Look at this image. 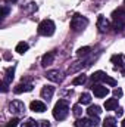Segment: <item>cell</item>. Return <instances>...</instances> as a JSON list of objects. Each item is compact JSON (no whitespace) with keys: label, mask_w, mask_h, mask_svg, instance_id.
Wrapping results in <instances>:
<instances>
[{"label":"cell","mask_w":125,"mask_h":127,"mask_svg":"<svg viewBox=\"0 0 125 127\" xmlns=\"http://www.w3.org/2000/svg\"><path fill=\"white\" fill-rule=\"evenodd\" d=\"M68 112H69V106L66 100H59L53 108V117L59 121H62L68 117Z\"/></svg>","instance_id":"obj_1"},{"label":"cell","mask_w":125,"mask_h":127,"mask_svg":"<svg viewBox=\"0 0 125 127\" xmlns=\"http://www.w3.org/2000/svg\"><path fill=\"white\" fill-rule=\"evenodd\" d=\"M55 22L53 21H50V19H44V21H41L40 24H38V34L40 35H44V37H50V35H53V32H55Z\"/></svg>","instance_id":"obj_2"},{"label":"cell","mask_w":125,"mask_h":127,"mask_svg":"<svg viewBox=\"0 0 125 127\" xmlns=\"http://www.w3.org/2000/svg\"><path fill=\"white\" fill-rule=\"evenodd\" d=\"M87 25H88V19L81 16V15H75L72 18V21H71V28H72V31H75V32L83 31Z\"/></svg>","instance_id":"obj_3"},{"label":"cell","mask_w":125,"mask_h":127,"mask_svg":"<svg viewBox=\"0 0 125 127\" xmlns=\"http://www.w3.org/2000/svg\"><path fill=\"white\" fill-rule=\"evenodd\" d=\"M9 109H10V112H13V114H24L25 112V105H24V102H21V100H12L10 102V105H9Z\"/></svg>","instance_id":"obj_4"},{"label":"cell","mask_w":125,"mask_h":127,"mask_svg":"<svg viewBox=\"0 0 125 127\" xmlns=\"http://www.w3.org/2000/svg\"><path fill=\"white\" fill-rule=\"evenodd\" d=\"M112 62L115 64L116 69H121L125 74V56L124 55H113L112 56Z\"/></svg>","instance_id":"obj_5"},{"label":"cell","mask_w":125,"mask_h":127,"mask_svg":"<svg viewBox=\"0 0 125 127\" xmlns=\"http://www.w3.org/2000/svg\"><path fill=\"white\" fill-rule=\"evenodd\" d=\"M100 106H97V105H90L88 106V109H87V114H88V117L96 121V124H99V115H100Z\"/></svg>","instance_id":"obj_6"},{"label":"cell","mask_w":125,"mask_h":127,"mask_svg":"<svg viewBox=\"0 0 125 127\" xmlns=\"http://www.w3.org/2000/svg\"><path fill=\"white\" fill-rule=\"evenodd\" d=\"M91 89H93L94 96H97V97H104L106 95H109V89H107V87H104V86H100V84H94Z\"/></svg>","instance_id":"obj_7"},{"label":"cell","mask_w":125,"mask_h":127,"mask_svg":"<svg viewBox=\"0 0 125 127\" xmlns=\"http://www.w3.org/2000/svg\"><path fill=\"white\" fill-rule=\"evenodd\" d=\"M75 127H93V126H97L96 121L91 120V118H78L75 123H74Z\"/></svg>","instance_id":"obj_8"},{"label":"cell","mask_w":125,"mask_h":127,"mask_svg":"<svg viewBox=\"0 0 125 127\" xmlns=\"http://www.w3.org/2000/svg\"><path fill=\"white\" fill-rule=\"evenodd\" d=\"M46 77H47L50 81H53V83H61V81H62L61 72H59L58 69H50V71H47V72H46Z\"/></svg>","instance_id":"obj_9"},{"label":"cell","mask_w":125,"mask_h":127,"mask_svg":"<svg viewBox=\"0 0 125 127\" xmlns=\"http://www.w3.org/2000/svg\"><path fill=\"white\" fill-rule=\"evenodd\" d=\"M30 108H31V111H34V112H44L46 111V103L41 102V100H32Z\"/></svg>","instance_id":"obj_10"},{"label":"cell","mask_w":125,"mask_h":127,"mask_svg":"<svg viewBox=\"0 0 125 127\" xmlns=\"http://www.w3.org/2000/svg\"><path fill=\"white\" fill-rule=\"evenodd\" d=\"M97 28H99V31L100 32H106L107 31V28H109V22H107V19L104 18V16H99V19H97Z\"/></svg>","instance_id":"obj_11"},{"label":"cell","mask_w":125,"mask_h":127,"mask_svg":"<svg viewBox=\"0 0 125 127\" xmlns=\"http://www.w3.org/2000/svg\"><path fill=\"white\" fill-rule=\"evenodd\" d=\"M55 93V87L53 86H44L43 89H41V97L43 99H52V96Z\"/></svg>","instance_id":"obj_12"},{"label":"cell","mask_w":125,"mask_h":127,"mask_svg":"<svg viewBox=\"0 0 125 127\" xmlns=\"http://www.w3.org/2000/svg\"><path fill=\"white\" fill-rule=\"evenodd\" d=\"M53 59H55V52H47V53H44L43 58H41V65H43V66H47V65L53 64Z\"/></svg>","instance_id":"obj_13"},{"label":"cell","mask_w":125,"mask_h":127,"mask_svg":"<svg viewBox=\"0 0 125 127\" xmlns=\"http://www.w3.org/2000/svg\"><path fill=\"white\" fill-rule=\"evenodd\" d=\"M31 90H32V84H28V83H21L13 89L15 93H24V92H31Z\"/></svg>","instance_id":"obj_14"},{"label":"cell","mask_w":125,"mask_h":127,"mask_svg":"<svg viewBox=\"0 0 125 127\" xmlns=\"http://www.w3.org/2000/svg\"><path fill=\"white\" fill-rule=\"evenodd\" d=\"M104 108H106V111H112V109H116V108H118V99H116V97L107 99V100L104 102Z\"/></svg>","instance_id":"obj_15"},{"label":"cell","mask_w":125,"mask_h":127,"mask_svg":"<svg viewBox=\"0 0 125 127\" xmlns=\"http://www.w3.org/2000/svg\"><path fill=\"white\" fill-rule=\"evenodd\" d=\"M13 74H15V66H10V68H7V69H6V72H4V78H3V81L9 84V83L13 80V77H15Z\"/></svg>","instance_id":"obj_16"},{"label":"cell","mask_w":125,"mask_h":127,"mask_svg":"<svg viewBox=\"0 0 125 127\" xmlns=\"http://www.w3.org/2000/svg\"><path fill=\"white\" fill-rule=\"evenodd\" d=\"M106 74L103 72V71H96L93 75H91V81L93 83H99V81H103V77H104Z\"/></svg>","instance_id":"obj_17"},{"label":"cell","mask_w":125,"mask_h":127,"mask_svg":"<svg viewBox=\"0 0 125 127\" xmlns=\"http://www.w3.org/2000/svg\"><path fill=\"white\" fill-rule=\"evenodd\" d=\"M27 50H28V43L21 41V43H18V44H16V52H18V53H21V55H22V53H25Z\"/></svg>","instance_id":"obj_18"},{"label":"cell","mask_w":125,"mask_h":127,"mask_svg":"<svg viewBox=\"0 0 125 127\" xmlns=\"http://www.w3.org/2000/svg\"><path fill=\"white\" fill-rule=\"evenodd\" d=\"M103 127H116V120L113 117H107L103 120Z\"/></svg>","instance_id":"obj_19"},{"label":"cell","mask_w":125,"mask_h":127,"mask_svg":"<svg viewBox=\"0 0 125 127\" xmlns=\"http://www.w3.org/2000/svg\"><path fill=\"white\" fill-rule=\"evenodd\" d=\"M85 80H87V77H85L84 74H81V75H78V77H75V78L72 80V84H74V86H80V84H84Z\"/></svg>","instance_id":"obj_20"},{"label":"cell","mask_w":125,"mask_h":127,"mask_svg":"<svg viewBox=\"0 0 125 127\" xmlns=\"http://www.w3.org/2000/svg\"><path fill=\"white\" fill-rule=\"evenodd\" d=\"M90 102H91L90 93H83V95L80 96V103H81V105H88Z\"/></svg>","instance_id":"obj_21"},{"label":"cell","mask_w":125,"mask_h":127,"mask_svg":"<svg viewBox=\"0 0 125 127\" xmlns=\"http://www.w3.org/2000/svg\"><path fill=\"white\" fill-rule=\"evenodd\" d=\"M90 47L88 46H85V47H81V49H78V52H77V55L80 56V58H84V56H87V55H90Z\"/></svg>","instance_id":"obj_22"},{"label":"cell","mask_w":125,"mask_h":127,"mask_svg":"<svg viewBox=\"0 0 125 127\" xmlns=\"http://www.w3.org/2000/svg\"><path fill=\"white\" fill-rule=\"evenodd\" d=\"M21 127H38V123L34 121L32 118H28L27 121H24V123L21 124Z\"/></svg>","instance_id":"obj_23"},{"label":"cell","mask_w":125,"mask_h":127,"mask_svg":"<svg viewBox=\"0 0 125 127\" xmlns=\"http://www.w3.org/2000/svg\"><path fill=\"white\" fill-rule=\"evenodd\" d=\"M103 83H106V84H109V86H116V80H113V78L109 77L107 74L103 77Z\"/></svg>","instance_id":"obj_24"},{"label":"cell","mask_w":125,"mask_h":127,"mask_svg":"<svg viewBox=\"0 0 125 127\" xmlns=\"http://www.w3.org/2000/svg\"><path fill=\"white\" fill-rule=\"evenodd\" d=\"M83 65H84V64H75V65H74V66H69V69H68V74H72V72H75V71H78V69H81V68H83Z\"/></svg>","instance_id":"obj_25"},{"label":"cell","mask_w":125,"mask_h":127,"mask_svg":"<svg viewBox=\"0 0 125 127\" xmlns=\"http://www.w3.org/2000/svg\"><path fill=\"white\" fill-rule=\"evenodd\" d=\"M72 112L77 115V117H80L81 114H83V109H81V105H75L74 108H72Z\"/></svg>","instance_id":"obj_26"},{"label":"cell","mask_w":125,"mask_h":127,"mask_svg":"<svg viewBox=\"0 0 125 127\" xmlns=\"http://www.w3.org/2000/svg\"><path fill=\"white\" fill-rule=\"evenodd\" d=\"M18 123H19V118H18V117H15V118H12V120L6 124V127H16V126H18Z\"/></svg>","instance_id":"obj_27"},{"label":"cell","mask_w":125,"mask_h":127,"mask_svg":"<svg viewBox=\"0 0 125 127\" xmlns=\"http://www.w3.org/2000/svg\"><path fill=\"white\" fill-rule=\"evenodd\" d=\"M38 127H50V123L47 120H41V121H38Z\"/></svg>","instance_id":"obj_28"},{"label":"cell","mask_w":125,"mask_h":127,"mask_svg":"<svg viewBox=\"0 0 125 127\" xmlns=\"http://www.w3.org/2000/svg\"><path fill=\"white\" fill-rule=\"evenodd\" d=\"M113 95H115V97H119V96H122V89H115L113 90Z\"/></svg>","instance_id":"obj_29"},{"label":"cell","mask_w":125,"mask_h":127,"mask_svg":"<svg viewBox=\"0 0 125 127\" xmlns=\"http://www.w3.org/2000/svg\"><path fill=\"white\" fill-rule=\"evenodd\" d=\"M7 13H9V9H7V7H3V9H1V16H6Z\"/></svg>","instance_id":"obj_30"},{"label":"cell","mask_w":125,"mask_h":127,"mask_svg":"<svg viewBox=\"0 0 125 127\" xmlns=\"http://www.w3.org/2000/svg\"><path fill=\"white\" fill-rule=\"evenodd\" d=\"M1 92H7V83H1Z\"/></svg>","instance_id":"obj_31"},{"label":"cell","mask_w":125,"mask_h":127,"mask_svg":"<svg viewBox=\"0 0 125 127\" xmlns=\"http://www.w3.org/2000/svg\"><path fill=\"white\" fill-rule=\"evenodd\" d=\"M122 114H124V109H122V108H116V115H118V117H121Z\"/></svg>","instance_id":"obj_32"},{"label":"cell","mask_w":125,"mask_h":127,"mask_svg":"<svg viewBox=\"0 0 125 127\" xmlns=\"http://www.w3.org/2000/svg\"><path fill=\"white\" fill-rule=\"evenodd\" d=\"M122 127H125V120H124V121H122Z\"/></svg>","instance_id":"obj_33"},{"label":"cell","mask_w":125,"mask_h":127,"mask_svg":"<svg viewBox=\"0 0 125 127\" xmlns=\"http://www.w3.org/2000/svg\"><path fill=\"white\" fill-rule=\"evenodd\" d=\"M6 1H16V0H6Z\"/></svg>","instance_id":"obj_34"}]
</instances>
